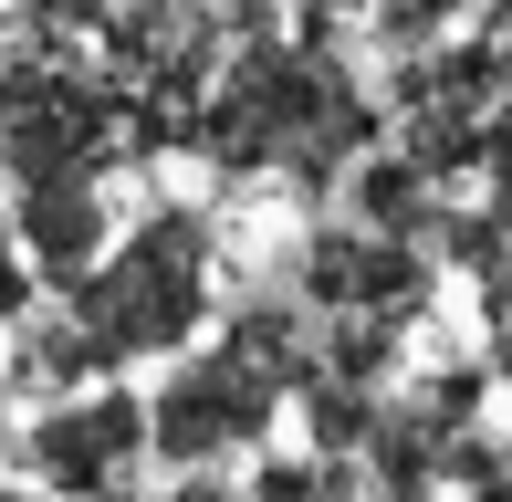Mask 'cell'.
I'll return each mask as SVG.
<instances>
[{
	"mask_svg": "<svg viewBox=\"0 0 512 502\" xmlns=\"http://www.w3.org/2000/svg\"><path fill=\"white\" fill-rule=\"evenodd\" d=\"M115 0H11V53H74Z\"/></svg>",
	"mask_w": 512,
	"mask_h": 502,
	"instance_id": "11",
	"label": "cell"
},
{
	"mask_svg": "<svg viewBox=\"0 0 512 502\" xmlns=\"http://www.w3.org/2000/svg\"><path fill=\"white\" fill-rule=\"evenodd\" d=\"M136 461H147V398L126 377H84L21 419V471L53 502H126Z\"/></svg>",
	"mask_w": 512,
	"mask_h": 502,
	"instance_id": "5",
	"label": "cell"
},
{
	"mask_svg": "<svg viewBox=\"0 0 512 502\" xmlns=\"http://www.w3.org/2000/svg\"><path fill=\"white\" fill-rule=\"evenodd\" d=\"M366 42L377 53H408V42H429V32H460V21H502V0H366Z\"/></svg>",
	"mask_w": 512,
	"mask_h": 502,
	"instance_id": "10",
	"label": "cell"
},
{
	"mask_svg": "<svg viewBox=\"0 0 512 502\" xmlns=\"http://www.w3.org/2000/svg\"><path fill=\"white\" fill-rule=\"evenodd\" d=\"M283 11H293V0H220L230 32H262V21H283Z\"/></svg>",
	"mask_w": 512,
	"mask_h": 502,
	"instance_id": "14",
	"label": "cell"
},
{
	"mask_svg": "<svg viewBox=\"0 0 512 502\" xmlns=\"http://www.w3.org/2000/svg\"><path fill=\"white\" fill-rule=\"evenodd\" d=\"M0 231L21 241V262H32V283H74L84 262L105 251L115 210H105V178H42V189H11V220Z\"/></svg>",
	"mask_w": 512,
	"mask_h": 502,
	"instance_id": "8",
	"label": "cell"
},
{
	"mask_svg": "<svg viewBox=\"0 0 512 502\" xmlns=\"http://www.w3.org/2000/svg\"><path fill=\"white\" fill-rule=\"evenodd\" d=\"M53 304H63V325L84 335V356L105 377L157 367L189 335H209V314H220V231H209V210L168 199L136 231H105L95 262L74 283H53Z\"/></svg>",
	"mask_w": 512,
	"mask_h": 502,
	"instance_id": "2",
	"label": "cell"
},
{
	"mask_svg": "<svg viewBox=\"0 0 512 502\" xmlns=\"http://www.w3.org/2000/svg\"><path fill=\"white\" fill-rule=\"evenodd\" d=\"M377 136H387L377 84H366L335 42H304L293 21L230 32L220 63H209V84H199V105L178 116V147H189L209 178H230V189L272 178V189H293V199H335L345 157H366Z\"/></svg>",
	"mask_w": 512,
	"mask_h": 502,
	"instance_id": "1",
	"label": "cell"
},
{
	"mask_svg": "<svg viewBox=\"0 0 512 502\" xmlns=\"http://www.w3.org/2000/svg\"><path fill=\"white\" fill-rule=\"evenodd\" d=\"M335 189H345V220H366V231H387V241H429L439 199H450V189H429V178H418L408 157L387 147V136H377L366 157H345Z\"/></svg>",
	"mask_w": 512,
	"mask_h": 502,
	"instance_id": "9",
	"label": "cell"
},
{
	"mask_svg": "<svg viewBox=\"0 0 512 502\" xmlns=\"http://www.w3.org/2000/svg\"><path fill=\"white\" fill-rule=\"evenodd\" d=\"M157 387H136L147 398V461H209L230 471L241 450H262L272 429H283V387L251 367L241 346H220V335H189L178 356H157Z\"/></svg>",
	"mask_w": 512,
	"mask_h": 502,
	"instance_id": "4",
	"label": "cell"
},
{
	"mask_svg": "<svg viewBox=\"0 0 512 502\" xmlns=\"http://www.w3.org/2000/svg\"><path fill=\"white\" fill-rule=\"evenodd\" d=\"M157 502H230V482H220L209 461H178V471H168V492H157Z\"/></svg>",
	"mask_w": 512,
	"mask_h": 502,
	"instance_id": "13",
	"label": "cell"
},
{
	"mask_svg": "<svg viewBox=\"0 0 512 502\" xmlns=\"http://www.w3.org/2000/svg\"><path fill=\"white\" fill-rule=\"evenodd\" d=\"M0 502H53V492H42V482H0Z\"/></svg>",
	"mask_w": 512,
	"mask_h": 502,
	"instance_id": "15",
	"label": "cell"
},
{
	"mask_svg": "<svg viewBox=\"0 0 512 502\" xmlns=\"http://www.w3.org/2000/svg\"><path fill=\"white\" fill-rule=\"evenodd\" d=\"M126 168V95L84 53H0V178H115Z\"/></svg>",
	"mask_w": 512,
	"mask_h": 502,
	"instance_id": "3",
	"label": "cell"
},
{
	"mask_svg": "<svg viewBox=\"0 0 512 502\" xmlns=\"http://www.w3.org/2000/svg\"><path fill=\"white\" fill-rule=\"evenodd\" d=\"M387 116H502V21H460L408 53H387Z\"/></svg>",
	"mask_w": 512,
	"mask_h": 502,
	"instance_id": "7",
	"label": "cell"
},
{
	"mask_svg": "<svg viewBox=\"0 0 512 502\" xmlns=\"http://www.w3.org/2000/svg\"><path fill=\"white\" fill-rule=\"evenodd\" d=\"M32 304H42V283H32V262H21V241L0 231V325H21Z\"/></svg>",
	"mask_w": 512,
	"mask_h": 502,
	"instance_id": "12",
	"label": "cell"
},
{
	"mask_svg": "<svg viewBox=\"0 0 512 502\" xmlns=\"http://www.w3.org/2000/svg\"><path fill=\"white\" fill-rule=\"evenodd\" d=\"M293 304L304 314H408V325H429L439 262H429V241H387V231H366V220L324 210L314 231L293 241Z\"/></svg>",
	"mask_w": 512,
	"mask_h": 502,
	"instance_id": "6",
	"label": "cell"
}]
</instances>
